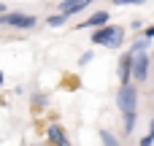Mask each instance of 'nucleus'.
I'll return each instance as SVG.
<instances>
[{"label":"nucleus","mask_w":154,"mask_h":146,"mask_svg":"<svg viewBox=\"0 0 154 146\" xmlns=\"http://www.w3.org/2000/svg\"><path fill=\"white\" fill-rule=\"evenodd\" d=\"M89 43L95 46H106V49H122L125 46V27L122 24H100V27H92V38Z\"/></svg>","instance_id":"1"},{"label":"nucleus","mask_w":154,"mask_h":146,"mask_svg":"<svg viewBox=\"0 0 154 146\" xmlns=\"http://www.w3.org/2000/svg\"><path fill=\"white\" fill-rule=\"evenodd\" d=\"M38 24L35 14H22V11H3L0 14V27H14V30H32Z\"/></svg>","instance_id":"2"},{"label":"nucleus","mask_w":154,"mask_h":146,"mask_svg":"<svg viewBox=\"0 0 154 146\" xmlns=\"http://www.w3.org/2000/svg\"><path fill=\"white\" fill-rule=\"evenodd\" d=\"M116 108H119V111H135V108H138V87H133V81L119 84Z\"/></svg>","instance_id":"3"},{"label":"nucleus","mask_w":154,"mask_h":146,"mask_svg":"<svg viewBox=\"0 0 154 146\" xmlns=\"http://www.w3.org/2000/svg\"><path fill=\"white\" fill-rule=\"evenodd\" d=\"M149 68H152V57H149V51H135L133 54V81H138V84H143L146 79H149Z\"/></svg>","instance_id":"4"},{"label":"nucleus","mask_w":154,"mask_h":146,"mask_svg":"<svg viewBox=\"0 0 154 146\" xmlns=\"http://www.w3.org/2000/svg\"><path fill=\"white\" fill-rule=\"evenodd\" d=\"M46 141L54 144V146H68L70 144V138H68V133H65V127L60 122H49L46 125Z\"/></svg>","instance_id":"5"},{"label":"nucleus","mask_w":154,"mask_h":146,"mask_svg":"<svg viewBox=\"0 0 154 146\" xmlns=\"http://www.w3.org/2000/svg\"><path fill=\"white\" fill-rule=\"evenodd\" d=\"M108 19H111V14H108L106 8H100V11H95V14H89V16H87V22H79V24H76V30H92V27L106 24Z\"/></svg>","instance_id":"6"},{"label":"nucleus","mask_w":154,"mask_h":146,"mask_svg":"<svg viewBox=\"0 0 154 146\" xmlns=\"http://www.w3.org/2000/svg\"><path fill=\"white\" fill-rule=\"evenodd\" d=\"M92 5V0H60V11L70 19V16H76V14H81L84 8H89Z\"/></svg>","instance_id":"7"},{"label":"nucleus","mask_w":154,"mask_h":146,"mask_svg":"<svg viewBox=\"0 0 154 146\" xmlns=\"http://www.w3.org/2000/svg\"><path fill=\"white\" fill-rule=\"evenodd\" d=\"M133 51H125L122 57H119V84H127V81H133Z\"/></svg>","instance_id":"8"},{"label":"nucleus","mask_w":154,"mask_h":146,"mask_svg":"<svg viewBox=\"0 0 154 146\" xmlns=\"http://www.w3.org/2000/svg\"><path fill=\"white\" fill-rule=\"evenodd\" d=\"M135 125H138V108L135 111H122V133L127 138L135 133Z\"/></svg>","instance_id":"9"},{"label":"nucleus","mask_w":154,"mask_h":146,"mask_svg":"<svg viewBox=\"0 0 154 146\" xmlns=\"http://www.w3.org/2000/svg\"><path fill=\"white\" fill-rule=\"evenodd\" d=\"M30 106H32L35 111L46 108V106H49V95H46V92H32V95H30Z\"/></svg>","instance_id":"10"},{"label":"nucleus","mask_w":154,"mask_h":146,"mask_svg":"<svg viewBox=\"0 0 154 146\" xmlns=\"http://www.w3.org/2000/svg\"><path fill=\"white\" fill-rule=\"evenodd\" d=\"M152 43H154V41H149V38H143V35H141V38H135V41L127 46V51H133V54H135V51H149V46H152Z\"/></svg>","instance_id":"11"},{"label":"nucleus","mask_w":154,"mask_h":146,"mask_svg":"<svg viewBox=\"0 0 154 146\" xmlns=\"http://www.w3.org/2000/svg\"><path fill=\"white\" fill-rule=\"evenodd\" d=\"M65 22H68V16H65L62 11H57V14H49V16H46V24H49L51 30H57V27H62Z\"/></svg>","instance_id":"12"},{"label":"nucleus","mask_w":154,"mask_h":146,"mask_svg":"<svg viewBox=\"0 0 154 146\" xmlns=\"http://www.w3.org/2000/svg\"><path fill=\"white\" fill-rule=\"evenodd\" d=\"M97 135H100V141H103L106 146H119V135H114V133H111V130H106V127H103V130H97Z\"/></svg>","instance_id":"13"},{"label":"nucleus","mask_w":154,"mask_h":146,"mask_svg":"<svg viewBox=\"0 0 154 146\" xmlns=\"http://www.w3.org/2000/svg\"><path fill=\"white\" fill-rule=\"evenodd\" d=\"M141 146H152L154 144V116H152V122H149V130H146V135H141V141H138Z\"/></svg>","instance_id":"14"},{"label":"nucleus","mask_w":154,"mask_h":146,"mask_svg":"<svg viewBox=\"0 0 154 146\" xmlns=\"http://www.w3.org/2000/svg\"><path fill=\"white\" fill-rule=\"evenodd\" d=\"M116 8H125V5H143L146 0H111Z\"/></svg>","instance_id":"15"},{"label":"nucleus","mask_w":154,"mask_h":146,"mask_svg":"<svg viewBox=\"0 0 154 146\" xmlns=\"http://www.w3.org/2000/svg\"><path fill=\"white\" fill-rule=\"evenodd\" d=\"M92 60H95V51H84V54H81V57H79V65H81V68H84V65H89V62H92Z\"/></svg>","instance_id":"16"},{"label":"nucleus","mask_w":154,"mask_h":146,"mask_svg":"<svg viewBox=\"0 0 154 146\" xmlns=\"http://www.w3.org/2000/svg\"><path fill=\"white\" fill-rule=\"evenodd\" d=\"M143 38H149V41H154V24H149V27H143Z\"/></svg>","instance_id":"17"},{"label":"nucleus","mask_w":154,"mask_h":146,"mask_svg":"<svg viewBox=\"0 0 154 146\" xmlns=\"http://www.w3.org/2000/svg\"><path fill=\"white\" fill-rule=\"evenodd\" d=\"M130 30H135V33L143 30V22H141V19H133V22H130Z\"/></svg>","instance_id":"18"},{"label":"nucleus","mask_w":154,"mask_h":146,"mask_svg":"<svg viewBox=\"0 0 154 146\" xmlns=\"http://www.w3.org/2000/svg\"><path fill=\"white\" fill-rule=\"evenodd\" d=\"M3 84H5V76H3V70H0V87H3Z\"/></svg>","instance_id":"19"},{"label":"nucleus","mask_w":154,"mask_h":146,"mask_svg":"<svg viewBox=\"0 0 154 146\" xmlns=\"http://www.w3.org/2000/svg\"><path fill=\"white\" fill-rule=\"evenodd\" d=\"M3 11H5V5H3V3H0V14H3Z\"/></svg>","instance_id":"20"},{"label":"nucleus","mask_w":154,"mask_h":146,"mask_svg":"<svg viewBox=\"0 0 154 146\" xmlns=\"http://www.w3.org/2000/svg\"><path fill=\"white\" fill-rule=\"evenodd\" d=\"M152 111H154V106H152Z\"/></svg>","instance_id":"21"}]
</instances>
